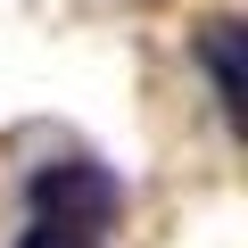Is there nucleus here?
<instances>
[{
  "mask_svg": "<svg viewBox=\"0 0 248 248\" xmlns=\"http://www.w3.org/2000/svg\"><path fill=\"white\" fill-rule=\"evenodd\" d=\"M199 58L215 66V91H223V116L240 124V116H248V75H240V25H232V17H215V25L199 33Z\"/></svg>",
  "mask_w": 248,
  "mask_h": 248,
  "instance_id": "nucleus-2",
  "label": "nucleus"
},
{
  "mask_svg": "<svg viewBox=\"0 0 248 248\" xmlns=\"http://www.w3.org/2000/svg\"><path fill=\"white\" fill-rule=\"evenodd\" d=\"M25 199H33V232H58V240H91V232H108L124 215V182L108 166H83V157L42 166Z\"/></svg>",
  "mask_w": 248,
  "mask_h": 248,
  "instance_id": "nucleus-1",
  "label": "nucleus"
},
{
  "mask_svg": "<svg viewBox=\"0 0 248 248\" xmlns=\"http://www.w3.org/2000/svg\"><path fill=\"white\" fill-rule=\"evenodd\" d=\"M17 248H91V240H58V232H33V240H17Z\"/></svg>",
  "mask_w": 248,
  "mask_h": 248,
  "instance_id": "nucleus-3",
  "label": "nucleus"
}]
</instances>
